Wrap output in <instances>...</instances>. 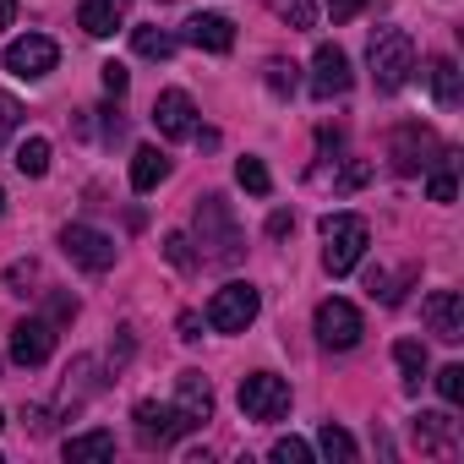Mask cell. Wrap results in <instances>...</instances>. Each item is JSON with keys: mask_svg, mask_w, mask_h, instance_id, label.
Listing matches in <instances>:
<instances>
[{"mask_svg": "<svg viewBox=\"0 0 464 464\" xmlns=\"http://www.w3.org/2000/svg\"><path fill=\"white\" fill-rule=\"evenodd\" d=\"M415 442H420L426 453H448V448H453V420H448L442 410H420V420H415Z\"/></svg>", "mask_w": 464, "mask_h": 464, "instance_id": "d6986e66", "label": "cell"}, {"mask_svg": "<svg viewBox=\"0 0 464 464\" xmlns=\"http://www.w3.org/2000/svg\"><path fill=\"white\" fill-rule=\"evenodd\" d=\"M306 459H312V448L301 437H279L274 442V464H306Z\"/></svg>", "mask_w": 464, "mask_h": 464, "instance_id": "f1b7e54d", "label": "cell"}, {"mask_svg": "<svg viewBox=\"0 0 464 464\" xmlns=\"http://www.w3.org/2000/svg\"><path fill=\"white\" fill-rule=\"evenodd\" d=\"M236 180H241L252 197H268V191H274V175L263 169V159H241V164H236Z\"/></svg>", "mask_w": 464, "mask_h": 464, "instance_id": "484cf974", "label": "cell"}, {"mask_svg": "<svg viewBox=\"0 0 464 464\" xmlns=\"http://www.w3.org/2000/svg\"><path fill=\"white\" fill-rule=\"evenodd\" d=\"M241 415L246 420H285L290 415V382L274 377V372L241 377Z\"/></svg>", "mask_w": 464, "mask_h": 464, "instance_id": "5b68a950", "label": "cell"}, {"mask_svg": "<svg viewBox=\"0 0 464 464\" xmlns=\"http://www.w3.org/2000/svg\"><path fill=\"white\" fill-rule=\"evenodd\" d=\"M50 350H55V328L44 317H28V323L12 328V361L17 366H44Z\"/></svg>", "mask_w": 464, "mask_h": 464, "instance_id": "4fadbf2b", "label": "cell"}, {"mask_svg": "<svg viewBox=\"0 0 464 464\" xmlns=\"http://www.w3.org/2000/svg\"><path fill=\"white\" fill-rule=\"evenodd\" d=\"M426 88H431V99H437V104H459L464 77H459V66H453L448 55H437V61L426 66Z\"/></svg>", "mask_w": 464, "mask_h": 464, "instance_id": "ac0fdd59", "label": "cell"}, {"mask_svg": "<svg viewBox=\"0 0 464 464\" xmlns=\"http://www.w3.org/2000/svg\"><path fill=\"white\" fill-rule=\"evenodd\" d=\"M77 23H82V34H93V39H110V34L121 28V0H82Z\"/></svg>", "mask_w": 464, "mask_h": 464, "instance_id": "e0dca14e", "label": "cell"}, {"mask_svg": "<svg viewBox=\"0 0 464 464\" xmlns=\"http://www.w3.org/2000/svg\"><path fill=\"white\" fill-rule=\"evenodd\" d=\"M197 328H202V323H197V312H186V317H180V339H197Z\"/></svg>", "mask_w": 464, "mask_h": 464, "instance_id": "8d00e7d4", "label": "cell"}, {"mask_svg": "<svg viewBox=\"0 0 464 464\" xmlns=\"http://www.w3.org/2000/svg\"><path fill=\"white\" fill-rule=\"evenodd\" d=\"M268 88L285 99V93H295V66L290 61H268Z\"/></svg>", "mask_w": 464, "mask_h": 464, "instance_id": "4dcf8cb0", "label": "cell"}, {"mask_svg": "<svg viewBox=\"0 0 464 464\" xmlns=\"http://www.w3.org/2000/svg\"><path fill=\"white\" fill-rule=\"evenodd\" d=\"M17 169H23L28 180H39V175L50 169V142H44V137H28V142L17 148Z\"/></svg>", "mask_w": 464, "mask_h": 464, "instance_id": "d4e9b609", "label": "cell"}, {"mask_svg": "<svg viewBox=\"0 0 464 464\" xmlns=\"http://www.w3.org/2000/svg\"><path fill=\"white\" fill-rule=\"evenodd\" d=\"M263 312V295L252 285H224L213 301H208V328L213 334H246Z\"/></svg>", "mask_w": 464, "mask_h": 464, "instance_id": "277c9868", "label": "cell"}, {"mask_svg": "<svg viewBox=\"0 0 464 464\" xmlns=\"http://www.w3.org/2000/svg\"><path fill=\"white\" fill-rule=\"evenodd\" d=\"M393 361H399V372H404V388L415 393V388H420V377H426V344L399 339V344H393Z\"/></svg>", "mask_w": 464, "mask_h": 464, "instance_id": "44dd1931", "label": "cell"}, {"mask_svg": "<svg viewBox=\"0 0 464 464\" xmlns=\"http://www.w3.org/2000/svg\"><path fill=\"white\" fill-rule=\"evenodd\" d=\"M99 72H104V88H110V99H121V93L131 88V77H126V66H115V61H110V66H99Z\"/></svg>", "mask_w": 464, "mask_h": 464, "instance_id": "836d02e7", "label": "cell"}, {"mask_svg": "<svg viewBox=\"0 0 464 464\" xmlns=\"http://www.w3.org/2000/svg\"><path fill=\"white\" fill-rule=\"evenodd\" d=\"M317 448H323L328 459H339V464H355V437H350L344 426H334V420L317 431Z\"/></svg>", "mask_w": 464, "mask_h": 464, "instance_id": "603a6c76", "label": "cell"}, {"mask_svg": "<svg viewBox=\"0 0 464 464\" xmlns=\"http://www.w3.org/2000/svg\"><path fill=\"white\" fill-rule=\"evenodd\" d=\"M175 410H180L191 426L213 420V388H208L202 372H180V377H175Z\"/></svg>", "mask_w": 464, "mask_h": 464, "instance_id": "5bb4252c", "label": "cell"}, {"mask_svg": "<svg viewBox=\"0 0 464 464\" xmlns=\"http://www.w3.org/2000/svg\"><path fill=\"white\" fill-rule=\"evenodd\" d=\"M350 55L339 50V44H317V55H312V93L317 99H344L350 93Z\"/></svg>", "mask_w": 464, "mask_h": 464, "instance_id": "30bf717a", "label": "cell"}, {"mask_svg": "<svg viewBox=\"0 0 464 464\" xmlns=\"http://www.w3.org/2000/svg\"><path fill=\"white\" fill-rule=\"evenodd\" d=\"M131 420H137V431H142L148 448H169V442H180V437L191 431V420H186L175 404H153V399H142V404L131 410Z\"/></svg>", "mask_w": 464, "mask_h": 464, "instance_id": "9c48e42d", "label": "cell"}, {"mask_svg": "<svg viewBox=\"0 0 464 464\" xmlns=\"http://www.w3.org/2000/svg\"><path fill=\"white\" fill-rule=\"evenodd\" d=\"M274 12H279L290 28H312V17H317V12H312V0H274Z\"/></svg>", "mask_w": 464, "mask_h": 464, "instance_id": "4316f807", "label": "cell"}, {"mask_svg": "<svg viewBox=\"0 0 464 464\" xmlns=\"http://www.w3.org/2000/svg\"><path fill=\"white\" fill-rule=\"evenodd\" d=\"M186 39H191L197 50L229 55V44H236V28H229V17H213V12H202V17H191V23H186Z\"/></svg>", "mask_w": 464, "mask_h": 464, "instance_id": "9a60e30c", "label": "cell"}, {"mask_svg": "<svg viewBox=\"0 0 464 464\" xmlns=\"http://www.w3.org/2000/svg\"><path fill=\"white\" fill-rule=\"evenodd\" d=\"M0 213H6V191H0Z\"/></svg>", "mask_w": 464, "mask_h": 464, "instance_id": "74e56055", "label": "cell"}, {"mask_svg": "<svg viewBox=\"0 0 464 464\" xmlns=\"http://www.w3.org/2000/svg\"><path fill=\"white\" fill-rule=\"evenodd\" d=\"M17 121H23V104H17V99H6V93H0V148H6V137L17 131Z\"/></svg>", "mask_w": 464, "mask_h": 464, "instance_id": "1f68e13d", "label": "cell"}, {"mask_svg": "<svg viewBox=\"0 0 464 464\" xmlns=\"http://www.w3.org/2000/svg\"><path fill=\"white\" fill-rule=\"evenodd\" d=\"M164 257L175 263V268H191L197 257H191V241L180 236V229H169V236H164Z\"/></svg>", "mask_w": 464, "mask_h": 464, "instance_id": "f546056e", "label": "cell"}, {"mask_svg": "<svg viewBox=\"0 0 464 464\" xmlns=\"http://www.w3.org/2000/svg\"><path fill=\"white\" fill-rule=\"evenodd\" d=\"M0 426H6V415H0Z\"/></svg>", "mask_w": 464, "mask_h": 464, "instance_id": "f35d334b", "label": "cell"}, {"mask_svg": "<svg viewBox=\"0 0 464 464\" xmlns=\"http://www.w3.org/2000/svg\"><path fill=\"white\" fill-rule=\"evenodd\" d=\"M197 241L208 246V263H236L241 246H246V236L236 229V218H229V202H224L218 191H208V197L197 202Z\"/></svg>", "mask_w": 464, "mask_h": 464, "instance_id": "3957f363", "label": "cell"}, {"mask_svg": "<svg viewBox=\"0 0 464 464\" xmlns=\"http://www.w3.org/2000/svg\"><path fill=\"white\" fill-rule=\"evenodd\" d=\"M153 126H159V137H169V142L197 137V104H191V93L164 88V93L153 99Z\"/></svg>", "mask_w": 464, "mask_h": 464, "instance_id": "8fae6325", "label": "cell"}, {"mask_svg": "<svg viewBox=\"0 0 464 464\" xmlns=\"http://www.w3.org/2000/svg\"><path fill=\"white\" fill-rule=\"evenodd\" d=\"M131 44H137V55H148V61H169V55H175V39H169L164 28H137Z\"/></svg>", "mask_w": 464, "mask_h": 464, "instance_id": "cb8c5ba5", "label": "cell"}, {"mask_svg": "<svg viewBox=\"0 0 464 464\" xmlns=\"http://www.w3.org/2000/svg\"><path fill=\"white\" fill-rule=\"evenodd\" d=\"M115 453V437L110 431H82L66 442V459H110Z\"/></svg>", "mask_w": 464, "mask_h": 464, "instance_id": "7402d4cb", "label": "cell"}, {"mask_svg": "<svg viewBox=\"0 0 464 464\" xmlns=\"http://www.w3.org/2000/svg\"><path fill=\"white\" fill-rule=\"evenodd\" d=\"M366 241H372V229H366L361 213H328L323 218V268L334 279H344L366 257Z\"/></svg>", "mask_w": 464, "mask_h": 464, "instance_id": "7a4b0ae2", "label": "cell"}, {"mask_svg": "<svg viewBox=\"0 0 464 464\" xmlns=\"http://www.w3.org/2000/svg\"><path fill=\"white\" fill-rule=\"evenodd\" d=\"M55 61H61V50H55V39H44V34H28V39H12V44H6V72L23 77V82L50 77Z\"/></svg>", "mask_w": 464, "mask_h": 464, "instance_id": "52a82bcc", "label": "cell"}, {"mask_svg": "<svg viewBox=\"0 0 464 464\" xmlns=\"http://www.w3.org/2000/svg\"><path fill=\"white\" fill-rule=\"evenodd\" d=\"M366 66H372V82L377 93H399L415 72V44L404 28H377L372 34V50H366Z\"/></svg>", "mask_w": 464, "mask_h": 464, "instance_id": "6da1fadb", "label": "cell"}, {"mask_svg": "<svg viewBox=\"0 0 464 464\" xmlns=\"http://www.w3.org/2000/svg\"><path fill=\"white\" fill-rule=\"evenodd\" d=\"M361 6H366V0H328V17H334V23H350Z\"/></svg>", "mask_w": 464, "mask_h": 464, "instance_id": "e575fe53", "label": "cell"}, {"mask_svg": "<svg viewBox=\"0 0 464 464\" xmlns=\"http://www.w3.org/2000/svg\"><path fill=\"white\" fill-rule=\"evenodd\" d=\"M437 393H442V404H459L464 399V366H442L437 372Z\"/></svg>", "mask_w": 464, "mask_h": 464, "instance_id": "83f0119b", "label": "cell"}, {"mask_svg": "<svg viewBox=\"0 0 464 464\" xmlns=\"http://www.w3.org/2000/svg\"><path fill=\"white\" fill-rule=\"evenodd\" d=\"M164 175H169V159L159 148H137L131 153V191H153Z\"/></svg>", "mask_w": 464, "mask_h": 464, "instance_id": "ffe728a7", "label": "cell"}, {"mask_svg": "<svg viewBox=\"0 0 464 464\" xmlns=\"http://www.w3.org/2000/svg\"><path fill=\"white\" fill-rule=\"evenodd\" d=\"M361 334H366V323H361V312L350 306V301H323L317 306V339L328 344V350H355L361 344Z\"/></svg>", "mask_w": 464, "mask_h": 464, "instance_id": "ba28073f", "label": "cell"}, {"mask_svg": "<svg viewBox=\"0 0 464 464\" xmlns=\"http://www.w3.org/2000/svg\"><path fill=\"white\" fill-rule=\"evenodd\" d=\"M420 317H426V328L437 339H448V344L464 339V301H459V290H431L426 306H420Z\"/></svg>", "mask_w": 464, "mask_h": 464, "instance_id": "7c38bea8", "label": "cell"}, {"mask_svg": "<svg viewBox=\"0 0 464 464\" xmlns=\"http://www.w3.org/2000/svg\"><path fill=\"white\" fill-rule=\"evenodd\" d=\"M12 17H17V0H0V34L12 28Z\"/></svg>", "mask_w": 464, "mask_h": 464, "instance_id": "d590c367", "label": "cell"}, {"mask_svg": "<svg viewBox=\"0 0 464 464\" xmlns=\"http://www.w3.org/2000/svg\"><path fill=\"white\" fill-rule=\"evenodd\" d=\"M61 252H66L77 268H88V274L115 268V241L104 236V229H93V224H66V229H61Z\"/></svg>", "mask_w": 464, "mask_h": 464, "instance_id": "8992f818", "label": "cell"}, {"mask_svg": "<svg viewBox=\"0 0 464 464\" xmlns=\"http://www.w3.org/2000/svg\"><path fill=\"white\" fill-rule=\"evenodd\" d=\"M420 153H431V131H420V126H404L399 137H393V169L399 175H415V169H426V159Z\"/></svg>", "mask_w": 464, "mask_h": 464, "instance_id": "2e32d148", "label": "cell"}, {"mask_svg": "<svg viewBox=\"0 0 464 464\" xmlns=\"http://www.w3.org/2000/svg\"><path fill=\"white\" fill-rule=\"evenodd\" d=\"M426 191H431V202H453V169L442 164V169L426 180Z\"/></svg>", "mask_w": 464, "mask_h": 464, "instance_id": "d6a6232c", "label": "cell"}]
</instances>
